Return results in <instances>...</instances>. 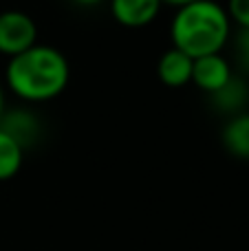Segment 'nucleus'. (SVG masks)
<instances>
[{
	"label": "nucleus",
	"instance_id": "8",
	"mask_svg": "<svg viewBox=\"0 0 249 251\" xmlns=\"http://www.w3.org/2000/svg\"><path fill=\"white\" fill-rule=\"evenodd\" d=\"M22 161H25V148L0 128V181L16 176L22 168Z\"/></svg>",
	"mask_w": 249,
	"mask_h": 251
},
{
	"label": "nucleus",
	"instance_id": "7",
	"mask_svg": "<svg viewBox=\"0 0 249 251\" xmlns=\"http://www.w3.org/2000/svg\"><path fill=\"white\" fill-rule=\"evenodd\" d=\"M223 146L229 154L249 159V113H238L225 124Z\"/></svg>",
	"mask_w": 249,
	"mask_h": 251
},
{
	"label": "nucleus",
	"instance_id": "3",
	"mask_svg": "<svg viewBox=\"0 0 249 251\" xmlns=\"http://www.w3.org/2000/svg\"><path fill=\"white\" fill-rule=\"evenodd\" d=\"M38 44V25L26 11L7 9L0 13V55L16 57Z\"/></svg>",
	"mask_w": 249,
	"mask_h": 251
},
{
	"label": "nucleus",
	"instance_id": "1",
	"mask_svg": "<svg viewBox=\"0 0 249 251\" xmlns=\"http://www.w3.org/2000/svg\"><path fill=\"white\" fill-rule=\"evenodd\" d=\"M71 79L66 55L51 44H35L4 66V86L22 101L42 104L64 93Z\"/></svg>",
	"mask_w": 249,
	"mask_h": 251
},
{
	"label": "nucleus",
	"instance_id": "13",
	"mask_svg": "<svg viewBox=\"0 0 249 251\" xmlns=\"http://www.w3.org/2000/svg\"><path fill=\"white\" fill-rule=\"evenodd\" d=\"M71 2H75L77 7H97V4L106 2V0H71Z\"/></svg>",
	"mask_w": 249,
	"mask_h": 251
},
{
	"label": "nucleus",
	"instance_id": "11",
	"mask_svg": "<svg viewBox=\"0 0 249 251\" xmlns=\"http://www.w3.org/2000/svg\"><path fill=\"white\" fill-rule=\"evenodd\" d=\"M236 51H238V60H241V64L249 71V31H241V33H238Z\"/></svg>",
	"mask_w": 249,
	"mask_h": 251
},
{
	"label": "nucleus",
	"instance_id": "6",
	"mask_svg": "<svg viewBox=\"0 0 249 251\" xmlns=\"http://www.w3.org/2000/svg\"><path fill=\"white\" fill-rule=\"evenodd\" d=\"M192 66L194 60L190 55H185L183 51L170 47L157 62V75L161 79V84L170 88H181L185 84L192 82Z\"/></svg>",
	"mask_w": 249,
	"mask_h": 251
},
{
	"label": "nucleus",
	"instance_id": "10",
	"mask_svg": "<svg viewBox=\"0 0 249 251\" xmlns=\"http://www.w3.org/2000/svg\"><path fill=\"white\" fill-rule=\"evenodd\" d=\"M225 11L232 25H236L241 31H249V0H227Z\"/></svg>",
	"mask_w": 249,
	"mask_h": 251
},
{
	"label": "nucleus",
	"instance_id": "14",
	"mask_svg": "<svg viewBox=\"0 0 249 251\" xmlns=\"http://www.w3.org/2000/svg\"><path fill=\"white\" fill-rule=\"evenodd\" d=\"M163 4H170V7H183V4H188V2H194V0H161Z\"/></svg>",
	"mask_w": 249,
	"mask_h": 251
},
{
	"label": "nucleus",
	"instance_id": "4",
	"mask_svg": "<svg viewBox=\"0 0 249 251\" xmlns=\"http://www.w3.org/2000/svg\"><path fill=\"white\" fill-rule=\"evenodd\" d=\"M232 79H234L232 64H229V60L223 53L197 57V60H194L192 84H197V88H201L207 95H216V93L223 91Z\"/></svg>",
	"mask_w": 249,
	"mask_h": 251
},
{
	"label": "nucleus",
	"instance_id": "2",
	"mask_svg": "<svg viewBox=\"0 0 249 251\" xmlns=\"http://www.w3.org/2000/svg\"><path fill=\"white\" fill-rule=\"evenodd\" d=\"M172 47L192 60L223 53L232 40V20L216 0H194L176 7L170 20Z\"/></svg>",
	"mask_w": 249,
	"mask_h": 251
},
{
	"label": "nucleus",
	"instance_id": "5",
	"mask_svg": "<svg viewBox=\"0 0 249 251\" xmlns=\"http://www.w3.org/2000/svg\"><path fill=\"white\" fill-rule=\"evenodd\" d=\"M110 16L128 29L148 26L161 13V0H108Z\"/></svg>",
	"mask_w": 249,
	"mask_h": 251
},
{
	"label": "nucleus",
	"instance_id": "9",
	"mask_svg": "<svg viewBox=\"0 0 249 251\" xmlns=\"http://www.w3.org/2000/svg\"><path fill=\"white\" fill-rule=\"evenodd\" d=\"M245 97H247V91H245V86H243V82L234 77L223 91H219L216 95H212V100H214V104L219 106V110L236 113V110L245 104Z\"/></svg>",
	"mask_w": 249,
	"mask_h": 251
},
{
	"label": "nucleus",
	"instance_id": "12",
	"mask_svg": "<svg viewBox=\"0 0 249 251\" xmlns=\"http://www.w3.org/2000/svg\"><path fill=\"white\" fill-rule=\"evenodd\" d=\"M4 113H7V95H4V84L0 82V122H2Z\"/></svg>",
	"mask_w": 249,
	"mask_h": 251
}]
</instances>
